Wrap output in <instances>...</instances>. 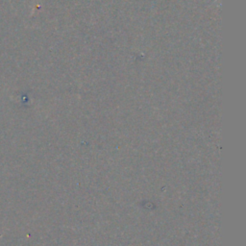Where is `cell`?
<instances>
[]
</instances>
